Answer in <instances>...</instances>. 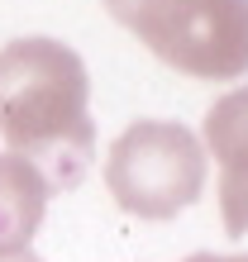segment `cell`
Wrapping results in <instances>:
<instances>
[{
  "mask_svg": "<svg viewBox=\"0 0 248 262\" xmlns=\"http://www.w3.org/2000/svg\"><path fill=\"white\" fill-rule=\"evenodd\" d=\"M105 186L134 220H172L205 191V148L177 119H138L105 152Z\"/></svg>",
  "mask_w": 248,
  "mask_h": 262,
  "instance_id": "3",
  "label": "cell"
},
{
  "mask_svg": "<svg viewBox=\"0 0 248 262\" xmlns=\"http://www.w3.org/2000/svg\"><path fill=\"white\" fill-rule=\"evenodd\" d=\"M48 181L14 152H0V248H24L48 210Z\"/></svg>",
  "mask_w": 248,
  "mask_h": 262,
  "instance_id": "5",
  "label": "cell"
},
{
  "mask_svg": "<svg viewBox=\"0 0 248 262\" xmlns=\"http://www.w3.org/2000/svg\"><path fill=\"white\" fill-rule=\"evenodd\" d=\"M153 57L196 81L248 72V0H100Z\"/></svg>",
  "mask_w": 248,
  "mask_h": 262,
  "instance_id": "2",
  "label": "cell"
},
{
  "mask_svg": "<svg viewBox=\"0 0 248 262\" xmlns=\"http://www.w3.org/2000/svg\"><path fill=\"white\" fill-rule=\"evenodd\" d=\"M186 262H248V253H191Z\"/></svg>",
  "mask_w": 248,
  "mask_h": 262,
  "instance_id": "7",
  "label": "cell"
},
{
  "mask_svg": "<svg viewBox=\"0 0 248 262\" xmlns=\"http://www.w3.org/2000/svg\"><path fill=\"white\" fill-rule=\"evenodd\" d=\"M205 158L220 167V220L224 234H248V86H234L205 110Z\"/></svg>",
  "mask_w": 248,
  "mask_h": 262,
  "instance_id": "4",
  "label": "cell"
},
{
  "mask_svg": "<svg viewBox=\"0 0 248 262\" xmlns=\"http://www.w3.org/2000/svg\"><path fill=\"white\" fill-rule=\"evenodd\" d=\"M0 138L48 181V191L81 186L96 162L86 62L57 38H14L0 48Z\"/></svg>",
  "mask_w": 248,
  "mask_h": 262,
  "instance_id": "1",
  "label": "cell"
},
{
  "mask_svg": "<svg viewBox=\"0 0 248 262\" xmlns=\"http://www.w3.org/2000/svg\"><path fill=\"white\" fill-rule=\"evenodd\" d=\"M0 262H43V257L24 243V248H0Z\"/></svg>",
  "mask_w": 248,
  "mask_h": 262,
  "instance_id": "6",
  "label": "cell"
}]
</instances>
